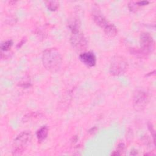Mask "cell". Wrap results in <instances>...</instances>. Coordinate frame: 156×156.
<instances>
[{
	"mask_svg": "<svg viewBox=\"0 0 156 156\" xmlns=\"http://www.w3.org/2000/svg\"><path fill=\"white\" fill-rule=\"evenodd\" d=\"M41 60L44 67L51 73L59 71L63 61L60 52L54 48L45 49L43 52Z\"/></svg>",
	"mask_w": 156,
	"mask_h": 156,
	"instance_id": "6da1fadb",
	"label": "cell"
},
{
	"mask_svg": "<svg viewBox=\"0 0 156 156\" xmlns=\"http://www.w3.org/2000/svg\"><path fill=\"white\" fill-rule=\"evenodd\" d=\"M32 135L30 131H23L14 140L12 144V155H21L26 149L32 140Z\"/></svg>",
	"mask_w": 156,
	"mask_h": 156,
	"instance_id": "7a4b0ae2",
	"label": "cell"
},
{
	"mask_svg": "<svg viewBox=\"0 0 156 156\" xmlns=\"http://www.w3.org/2000/svg\"><path fill=\"white\" fill-rule=\"evenodd\" d=\"M128 68V62L123 56L116 55L113 56L110 61L109 71L113 76L123 74Z\"/></svg>",
	"mask_w": 156,
	"mask_h": 156,
	"instance_id": "3957f363",
	"label": "cell"
},
{
	"mask_svg": "<svg viewBox=\"0 0 156 156\" xmlns=\"http://www.w3.org/2000/svg\"><path fill=\"white\" fill-rule=\"evenodd\" d=\"M151 99L150 94L146 90H137L133 96V107L136 111H143Z\"/></svg>",
	"mask_w": 156,
	"mask_h": 156,
	"instance_id": "277c9868",
	"label": "cell"
},
{
	"mask_svg": "<svg viewBox=\"0 0 156 156\" xmlns=\"http://www.w3.org/2000/svg\"><path fill=\"white\" fill-rule=\"evenodd\" d=\"M140 43L141 45V51L143 54H149L152 52L155 48V42L148 32H143L140 37Z\"/></svg>",
	"mask_w": 156,
	"mask_h": 156,
	"instance_id": "5b68a950",
	"label": "cell"
},
{
	"mask_svg": "<svg viewBox=\"0 0 156 156\" xmlns=\"http://www.w3.org/2000/svg\"><path fill=\"white\" fill-rule=\"evenodd\" d=\"M70 42L73 48L77 50H82L87 46V41L84 35L80 32L72 33Z\"/></svg>",
	"mask_w": 156,
	"mask_h": 156,
	"instance_id": "8992f818",
	"label": "cell"
},
{
	"mask_svg": "<svg viewBox=\"0 0 156 156\" xmlns=\"http://www.w3.org/2000/svg\"><path fill=\"white\" fill-rule=\"evenodd\" d=\"M91 16L94 22L100 27L103 29V30L110 23L98 8L93 9Z\"/></svg>",
	"mask_w": 156,
	"mask_h": 156,
	"instance_id": "52a82bcc",
	"label": "cell"
},
{
	"mask_svg": "<svg viewBox=\"0 0 156 156\" xmlns=\"http://www.w3.org/2000/svg\"><path fill=\"white\" fill-rule=\"evenodd\" d=\"M79 59L85 65L89 67L94 66L96 63V57L93 52H85L79 55Z\"/></svg>",
	"mask_w": 156,
	"mask_h": 156,
	"instance_id": "ba28073f",
	"label": "cell"
},
{
	"mask_svg": "<svg viewBox=\"0 0 156 156\" xmlns=\"http://www.w3.org/2000/svg\"><path fill=\"white\" fill-rule=\"evenodd\" d=\"M80 26V22L79 18L77 16L72 17L68 22V27L70 29L72 33H76L79 32V28Z\"/></svg>",
	"mask_w": 156,
	"mask_h": 156,
	"instance_id": "9c48e42d",
	"label": "cell"
},
{
	"mask_svg": "<svg viewBox=\"0 0 156 156\" xmlns=\"http://www.w3.org/2000/svg\"><path fill=\"white\" fill-rule=\"evenodd\" d=\"M48 127L46 126H41L36 132V136L38 143H41L45 140L48 135Z\"/></svg>",
	"mask_w": 156,
	"mask_h": 156,
	"instance_id": "30bf717a",
	"label": "cell"
},
{
	"mask_svg": "<svg viewBox=\"0 0 156 156\" xmlns=\"http://www.w3.org/2000/svg\"><path fill=\"white\" fill-rule=\"evenodd\" d=\"M104 32L108 37H114L118 34V29L113 24L110 23L106 28L104 29Z\"/></svg>",
	"mask_w": 156,
	"mask_h": 156,
	"instance_id": "8fae6325",
	"label": "cell"
},
{
	"mask_svg": "<svg viewBox=\"0 0 156 156\" xmlns=\"http://www.w3.org/2000/svg\"><path fill=\"white\" fill-rule=\"evenodd\" d=\"M46 5L50 11H55L59 7V2L57 1H48L45 2Z\"/></svg>",
	"mask_w": 156,
	"mask_h": 156,
	"instance_id": "7c38bea8",
	"label": "cell"
},
{
	"mask_svg": "<svg viewBox=\"0 0 156 156\" xmlns=\"http://www.w3.org/2000/svg\"><path fill=\"white\" fill-rule=\"evenodd\" d=\"M13 41L12 40H7L3 43H2L1 44V52H6L7 51H9L10 48L13 45Z\"/></svg>",
	"mask_w": 156,
	"mask_h": 156,
	"instance_id": "4fadbf2b",
	"label": "cell"
},
{
	"mask_svg": "<svg viewBox=\"0 0 156 156\" xmlns=\"http://www.w3.org/2000/svg\"><path fill=\"white\" fill-rule=\"evenodd\" d=\"M124 149H125V145L124 143H119L118 145V147H117V149L115 151H114L112 155H121L123 151H124Z\"/></svg>",
	"mask_w": 156,
	"mask_h": 156,
	"instance_id": "5bb4252c",
	"label": "cell"
},
{
	"mask_svg": "<svg viewBox=\"0 0 156 156\" xmlns=\"http://www.w3.org/2000/svg\"><path fill=\"white\" fill-rule=\"evenodd\" d=\"M147 126H148V129H149V131L151 132V134H152V137H153L154 143H155V130H154V127H153L152 124V123H151V122H148Z\"/></svg>",
	"mask_w": 156,
	"mask_h": 156,
	"instance_id": "9a60e30c",
	"label": "cell"
},
{
	"mask_svg": "<svg viewBox=\"0 0 156 156\" xmlns=\"http://www.w3.org/2000/svg\"><path fill=\"white\" fill-rule=\"evenodd\" d=\"M149 3V1H137L136 2V4L138 7L140 6H144L147 5Z\"/></svg>",
	"mask_w": 156,
	"mask_h": 156,
	"instance_id": "2e32d148",
	"label": "cell"
},
{
	"mask_svg": "<svg viewBox=\"0 0 156 156\" xmlns=\"http://www.w3.org/2000/svg\"><path fill=\"white\" fill-rule=\"evenodd\" d=\"M25 43V41H24V40H21V42H20V43L17 45V47H18V48H19V47L20 48V47L21 46V45H23V43Z\"/></svg>",
	"mask_w": 156,
	"mask_h": 156,
	"instance_id": "e0dca14e",
	"label": "cell"
}]
</instances>
